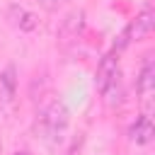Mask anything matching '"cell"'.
Listing matches in <instances>:
<instances>
[{
    "instance_id": "1",
    "label": "cell",
    "mask_w": 155,
    "mask_h": 155,
    "mask_svg": "<svg viewBox=\"0 0 155 155\" xmlns=\"http://www.w3.org/2000/svg\"><path fill=\"white\" fill-rule=\"evenodd\" d=\"M68 124H70L68 107L56 97L44 99V104L36 111V133L48 143H58L68 131Z\"/></svg>"
},
{
    "instance_id": "2",
    "label": "cell",
    "mask_w": 155,
    "mask_h": 155,
    "mask_svg": "<svg viewBox=\"0 0 155 155\" xmlns=\"http://www.w3.org/2000/svg\"><path fill=\"white\" fill-rule=\"evenodd\" d=\"M121 73V68H119V56L116 53H107L102 61H99V65H97V75H94V85H97V90L102 92L116 75Z\"/></svg>"
},
{
    "instance_id": "3",
    "label": "cell",
    "mask_w": 155,
    "mask_h": 155,
    "mask_svg": "<svg viewBox=\"0 0 155 155\" xmlns=\"http://www.w3.org/2000/svg\"><path fill=\"white\" fill-rule=\"evenodd\" d=\"M7 19H10L12 27H17L19 31H34V29L39 27V17H36L31 10L22 7V5H10V7H7Z\"/></svg>"
},
{
    "instance_id": "4",
    "label": "cell",
    "mask_w": 155,
    "mask_h": 155,
    "mask_svg": "<svg viewBox=\"0 0 155 155\" xmlns=\"http://www.w3.org/2000/svg\"><path fill=\"white\" fill-rule=\"evenodd\" d=\"M153 24H155V15H153V10L150 7H145V10H140L138 12V17L131 22V27L124 31V36H126V41H128V36L131 39H143V36H148L150 31H153Z\"/></svg>"
},
{
    "instance_id": "5",
    "label": "cell",
    "mask_w": 155,
    "mask_h": 155,
    "mask_svg": "<svg viewBox=\"0 0 155 155\" xmlns=\"http://www.w3.org/2000/svg\"><path fill=\"white\" fill-rule=\"evenodd\" d=\"M136 90H138V97L143 102H148L153 97V92H155V65H153L150 56L145 58V63H143V68H140V73L136 78Z\"/></svg>"
},
{
    "instance_id": "6",
    "label": "cell",
    "mask_w": 155,
    "mask_h": 155,
    "mask_svg": "<svg viewBox=\"0 0 155 155\" xmlns=\"http://www.w3.org/2000/svg\"><path fill=\"white\" fill-rule=\"evenodd\" d=\"M128 136H131V140H133L136 145H148V143L153 140V136H155V128H153L150 116H148V114H140V116L133 121Z\"/></svg>"
},
{
    "instance_id": "7",
    "label": "cell",
    "mask_w": 155,
    "mask_h": 155,
    "mask_svg": "<svg viewBox=\"0 0 155 155\" xmlns=\"http://www.w3.org/2000/svg\"><path fill=\"white\" fill-rule=\"evenodd\" d=\"M102 97H104V104L109 107V109H114V107H119V104H124V82H121V73L99 92Z\"/></svg>"
},
{
    "instance_id": "8",
    "label": "cell",
    "mask_w": 155,
    "mask_h": 155,
    "mask_svg": "<svg viewBox=\"0 0 155 155\" xmlns=\"http://www.w3.org/2000/svg\"><path fill=\"white\" fill-rule=\"evenodd\" d=\"M82 12H70L65 19H63V27H61V39L63 41H73V39H78V34L82 31Z\"/></svg>"
},
{
    "instance_id": "9",
    "label": "cell",
    "mask_w": 155,
    "mask_h": 155,
    "mask_svg": "<svg viewBox=\"0 0 155 155\" xmlns=\"http://www.w3.org/2000/svg\"><path fill=\"white\" fill-rule=\"evenodd\" d=\"M15 90H17L15 68L7 65V68L0 73V99H2V102H12V99H15Z\"/></svg>"
},
{
    "instance_id": "10",
    "label": "cell",
    "mask_w": 155,
    "mask_h": 155,
    "mask_svg": "<svg viewBox=\"0 0 155 155\" xmlns=\"http://www.w3.org/2000/svg\"><path fill=\"white\" fill-rule=\"evenodd\" d=\"M65 0H39V5L41 7H46V10H56L58 5H63Z\"/></svg>"
},
{
    "instance_id": "11",
    "label": "cell",
    "mask_w": 155,
    "mask_h": 155,
    "mask_svg": "<svg viewBox=\"0 0 155 155\" xmlns=\"http://www.w3.org/2000/svg\"><path fill=\"white\" fill-rule=\"evenodd\" d=\"M80 145H82V140L78 138V140H75V143H73V145L65 150V155H78V153H80Z\"/></svg>"
},
{
    "instance_id": "12",
    "label": "cell",
    "mask_w": 155,
    "mask_h": 155,
    "mask_svg": "<svg viewBox=\"0 0 155 155\" xmlns=\"http://www.w3.org/2000/svg\"><path fill=\"white\" fill-rule=\"evenodd\" d=\"M15 155H31V153H29V150H17Z\"/></svg>"
},
{
    "instance_id": "13",
    "label": "cell",
    "mask_w": 155,
    "mask_h": 155,
    "mask_svg": "<svg viewBox=\"0 0 155 155\" xmlns=\"http://www.w3.org/2000/svg\"><path fill=\"white\" fill-rule=\"evenodd\" d=\"M0 150H2V140H0Z\"/></svg>"
}]
</instances>
